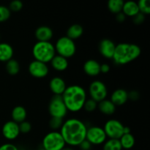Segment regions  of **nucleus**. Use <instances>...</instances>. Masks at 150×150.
Instances as JSON below:
<instances>
[{"mask_svg": "<svg viewBox=\"0 0 150 150\" xmlns=\"http://www.w3.org/2000/svg\"><path fill=\"white\" fill-rule=\"evenodd\" d=\"M126 19V16L122 13V12H120V13L116 14V20L117 21L120 23H122L125 21Z\"/></svg>", "mask_w": 150, "mask_h": 150, "instance_id": "obj_38", "label": "nucleus"}, {"mask_svg": "<svg viewBox=\"0 0 150 150\" xmlns=\"http://www.w3.org/2000/svg\"><path fill=\"white\" fill-rule=\"evenodd\" d=\"M83 70L89 76H96L100 73V64L95 59H88L84 62Z\"/></svg>", "mask_w": 150, "mask_h": 150, "instance_id": "obj_17", "label": "nucleus"}, {"mask_svg": "<svg viewBox=\"0 0 150 150\" xmlns=\"http://www.w3.org/2000/svg\"><path fill=\"white\" fill-rule=\"evenodd\" d=\"M6 70L11 76L17 75L20 71V64L17 60L11 59L6 62Z\"/></svg>", "mask_w": 150, "mask_h": 150, "instance_id": "obj_25", "label": "nucleus"}, {"mask_svg": "<svg viewBox=\"0 0 150 150\" xmlns=\"http://www.w3.org/2000/svg\"><path fill=\"white\" fill-rule=\"evenodd\" d=\"M106 135L103 128L98 126H92L86 130V140L92 145H100L106 141Z\"/></svg>", "mask_w": 150, "mask_h": 150, "instance_id": "obj_10", "label": "nucleus"}, {"mask_svg": "<svg viewBox=\"0 0 150 150\" xmlns=\"http://www.w3.org/2000/svg\"><path fill=\"white\" fill-rule=\"evenodd\" d=\"M124 127L122 123L117 120H109L105 123L103 130L106 137L111 139H119L124 134Z\"/></svg>", "mask_w": 150, "mask_h": 150, "instance_id": "obj_8", "label": "nucleus"}, {"mask_svg": "<svg viewBox=\"0 0 150 150\" xmlns=\"http://www.w3.org/2000/svg\"><path fill=\"white\" fill-rule=\"evenodd\" d=\"M26 115H27L26 110L25 109L24 107L21 106V105H17V106L14 107L11 113L13 121L18 124H20L22 122L25 121Z\"/></svg>", "mask_w": 150, "mask_h": 150, "instance_id": "obj_20", "label": "nucleus"}, {"mask_svg": "<svg viewBox=\"0 0 150 150\" xmlns=\"http://www.w3.org/2000/svg\"><path fill=\"white\" fill-rule=\"evenodd\" d=\"M103 150H122L121 144L119 139H109L108 141L104 142Z\"/></svg>", "mask_w": 150, "mask_h": 150, "instance_id": "obj_27", "label": "nucleus"}, {"mask_svg": "<svg viewBox=\"0 0 150 150\" xmlns=\"http://www.w3.org/2000/svg\"><path fill=\"white\" fill-rule=\"evenodd\" d=\"M13 47L7 42H0V62H7L13 59Z\"/></svg>", "mask_w": 150, "mask_h": 150, "instance_id": "obj_19", "label": "nucleus"}, {"mask_svg": "<svg viewBox=\"0 0 150 150\" xmlns=\"http://www.w3.org/2000/svg\"><path fill=\"white\" fill-rule=\"evenodd\" d=\"M61 150H74L73 149V148L72 147H69V146H64V148H63V149H62Z\"/></svg>", "mask_w": 150, "mask_h": 150, "instance_id": "obj_41", "label": "nucleus"}, {"mask_svg": "<svg viewBox=\"0 0 150 150\" xmlns=\"http://www.w3.org/2000/svg\"><path fill=\"white\" fill-rule=\"evenodd\" d=\"M32 54L35 60L46 64L56 55L55 48L51 42L38 41L32 48Z\"/></svg>", "mask_w": 150, "mask_h": 150, "instance_id": "obj_4", "label": "nucleus"}, {"mask_svg": "<svg viewBox=\"0 0 150 150\" xmlns=\"http://www.w3.org/2000/svg\"><path fill=\"white\" fill-rule=\"evenodd\" d=\"M62 98L67 111L77 112L83 108L86 100V93L82 86L70 85L66 87Z\"/></svg>", "mask_w": 150, "mask_h": 150, "instance_id": "obj_2", "label": "nucleus"}, {"mask_svg": "<svg viewBox=\"0 0 150 150\" xmlns=\"http://www.w3.org/2000/svg\"><path fill=\"white\" fill-rule=\"evenodd\" d=\"M63 119L57 117H51L49 120V127L52 129V131H57V130L61 129L63 125Z\"/></svg>", "mask_w": 150, "mask_h": 150, "instance_id": "obj_29", "label": "nucleus"}, {"mask_svg": "<svg viewBox=\"0 0 150 150\" xmlns=\"http://www.w3.org/2000/svg\"><path fill=\"white\" fill-rule=\"evenodd\" d=\"M19 126V130H20V133H28L31 130H32V125L29 122L23 121L18 124Z\"/></svg>", "mask_w": 150, "mask_h": 150, "instance_id": "obj_33", "label": "nucleus"}, {"mask_svg": "<svg viewBox=\"0 0 150 150\" xmlns=\"http://www.w3.org/2000/svg\"><path fill=\"white\" fill-rule=\"evenodd\" d=\"M124 2L123 0H109L107 4V7L110 12L114 14H117L122 11Z\"/></svg>", "mask_w": 150, "mask_h": 150, "instance_id": "obj_26", "label": "nucleus"}, {"mask_svg": "<svg viewBox=\"0 0 150 150\" xmlns=\"http://www.w3.org/2000/svg\"><path fill=\"white\" fill-rule=\"evenodd\" d=\"M49 87L51 92L55 95H62L65 90L67 86L62 78L55 76L50 81Z\"/></svg>", "mask_w": 150, "mask_h": 150, "instance_id": "obj_14", "label": "nucleus"}, {"mask_svg": "<svg viewBox=\"0 0 150 150\" xmlns=\"http://www.w3.org/2000/svg\"><path fill=\"white\" fill-rule=\"evenodd\" d=\"M87 127L79 119H68L63 122L60 132L66 144L69 146H79L86 139Z\"/></svg>", "mask_w": 150, "mask_h": 150, "instance_id": "obj_1", "label": "nucleus"}, {"mask_svg": "<svg viewBox=\"0 0 150 150\" xmlns=\"http://www.w3.org/2000/svg\"><path fill=\"white\" fill-rule=\"evenodd\" d=\"M28 70L31 76L37 79L45 78L49 72L48 65L45 63L35 59L31 62L30 64H29Z\"/></svg>", "mask_w": 150, "mask_h": 150, "instance_id": "obj_11", "label": "nucleus"}, {"mask_svg": "<svg viewBox=\"0 0 150 150\" xmlns=\"http://www.w3.org/2000/svg\"><path fill=\"white\" fill-rule=\"evenodd\" d=\"M122 12L126 16L133 17L139 13V7L136 1H127L124 2L122 7Z\"/></svg>", "mask_w": 150, "mask_h": 150, "instance_id": "obj_22", "label": "nucleus"}, {"mask_svg": "<svg viewBox=\"0 0 150 150\" xmlns=\"http://www.w3.org/2000/svg\"><path fill=\"white\" fill-rule=\"evenodd\" d=\"M98 108L102 114L105 115H111L116 111V106L110 100L105 99L98 103Z\"/></svg>", "mask_w": 150, "mask_h": 150, "instance_id": "obj_21", "label": "nucleus"}, {"mask_svg": "<svg viewBox=\"0 0 150 150\" xmlns=\"http://www.w3.org/2000/svg\"><path fill=\"white\" fill-rule=\"evenodd\" d=\"M54 36V32L51 28L47 26H40L35 30V37L38 41L50 42Z\"/></svg>", "mask_w": 150, "mask_h": 150, "instance_id": "obj_16", "label": "nucleus"}, {"mask_svg": "<svg viewBox=\"0 0 150 150\" xmlns=\"http://www.w3.org/2000/svg\"><path fill=\"white\" fill-rule=\"evenodd\" d=\"M0 150H18V149L16 145L10 143H7L0 146Z\"/></svg>", "mask_w": 150, "mask_h": 150, "instance_id": "obj_35", "label": "nucleus"}, {"mask_svg": "<svg viewBox=\"0 0 150 150\" xmlns=\"http://www.w3.org/2000/svg\"><path fill=\"white\" fill-rule=\"evenodd\" d=\"M8 8L10 11L18 12L23 8V2L20 0H13L10 3Z\"/></svg>", "mask_w": 150, "mask_h": 150, "instance_id": "obj_32", "label": "nucleus"}, {"mask_svg": "<svg viewBox=\"0 0 150 150\" xmlns=\"http://www.w3.org/2000/svg\"><path fill=\"white\" fill-rule=\"evenodd\" d=\"M115 48L116 44L114 43V41L107 38L101 40L98 45V49L100 54L107 59L113 58Z\"/></svg>", "mask_w": 150, "mask_h": 150, "instance_id": "obj_13", "label": "nucleus"}, {"mask_svg": "<svg viewBox=\"0 0 150 150\" xmlns=\"http://www.w3.org/2000/svg\"><path fill=\"white\" fill-rule=\"evenodd\" d=\"M83 33V29L81 25L79 23H73L71 26H69L67 30V35L66 36L70 39L74 40L81 38Z\"/></svg>", "mask_w": 150, "mask_h": 150, "instance_id": "obj_23", "label": "nucleus"}, {"mask_svg": "<svg viewBox=\"0 0 150 150\" xmlns=\"http://www.w3.org/2000/svg\"><path fill=\"white\" fill-rule=\"evenodd\" d=\"M127 133H130V128L129 127H124V134H127Z\"/></svg>", "mask_w": 150, "mask_h": 150, "instance_id": "obj_40", "label": "nucleus"}, {"mask_svg": "<svg viewBox=\"0 0 150 150\" xmlns=\"http://www.w3.org/2000/svg\"><path fill=\"white\" fill-rule=\"evenodd\" d=\"M48 112L51 117L63 119L67 113V109L63 102L62 95H55L51 98L48 105Z\"/></svg>", "mask_w": 150, "mask_h": 150, "instance_id": "obj_7", "label": "nucleus"}, {"mask_svg": "<svg viewBox=\"0 0 150 150\" xmlns=\"http://www.w3.org/2000/svg\"><path fill=\"white\" fill-rule=\"evenodd\" d=\"M110 70V66L106 63L100 64V73H108Z\"/></svg>", "mask_w": 150, "mask_h": 150, "instance_id": "obj_39", "label": "nucleus"}, {"mask_svg": "<svg viewBox=\"0 0 150 150\" xmlns=\"http://www.w3.org/2000/svg\"><path fill=\"white\" fill-rule=\"evenodd\" d=\"M110 100L114 104L115 106L122 105L128 100V92L124 89H117L113 92L111 95Z\"/></svg>", "mask_w": 150, "mask_h": 150, "instance_id": "obj_15", "label": "nucleus"}, {"mask_svg": "<svg viewBox=\"0 0 150 150\" xmlns=\"http://www.w3.org/2000/svg\"><path fill=\"white\" fill-rule=\"evenodd\" d=\"M89 93L92 100L99 103L106 99L108 90L103 82L100 80H95L89 85Z\"/></svg>", "mask_w": 150, "mask_h": 150, "instance_id": "obj_9", "label": "nucleus"}, {"mask_svg": "<svg viewBox=\"0 0 150 150\" xmlns=\"http://www.w3.org/2000/svg\"><path fill=\"white\" fill-rule=\"evenodd\" d=\"M139 98V93L136 91H131L128 93V99H131L132 100H137Z\"/></svg>", "mask_w": 150, "mask_h": 150, "instance_id": "obj_37", "label": "nucleus"}, {"mask_svg": "<svg viewBox=\"0 0 150 150\" xmlns=\"http://www.w3.org/2000/svg\"><path fill=\"white\" fill-rule=\"evenodd\" d=\"M53 68L57 71H64L68 67V59L62 56L56 54L50 62Z\"/></svg>", "mask_w": 150, "mask_h": 150, "instance_id": "obj_18", "label": "nucleus"}, {"mask_svg": "<svg viewBox=\"0 0 150 150\" xmlns=\"http://www.w3.org/2000/svg\"><path fill=\"white\" fill-rule=\"evenodd\" d=\"M56 53L66 59L72 57L76 51V45L74 40L70 39L67 36H63L59 38L56 42L55 45Z\"/></svg>", "mask_w": 150, "mask_h": 150, "instance_id": "obj_5", "label": "nucleus"}, {"mask_svg": "<svg viewBox=\"0 0 150 150\" xmlns=\"http://www.w3.org/2000/svg\"><path fill=\"white\" fill-rule=\"evenodd\" d=\"M1 133L3 136L7 140H14L17 139L20 134L18 124L13 122V120L7 121L3 125Z\"/></svg>", "mask_w": 150, "mask_h": 150, "instance_id": "obj_12", "label": "nucleus"}, {"mask_svg": "<svg viewBox=\"0 0 150 150\" xmlns=\"http://www.w3.org/2000/svg\"><path fill=\"white\" fill-rule=\"evenodd\" d=\"M65 142L59 131H51L42 139V149L45 150H61L65 146Z\"/></svg>", "mask_w": 150, "mask_h": 150, "instance_id": "obj_6", "label": "nucleus"}, {"mask_svg": "<svg viewBox=\"0 0 150 150\" xmlns=\"http://www.w3.org/2000/svg\"><path fill=\"white\" fill-rule=\"evenodd\" d=\"M139 13L144 15H148L150 13L149 0H139L137 2Z\"/></svg>", "mask_w": 150, "mask_h": 150, "instance_id": "obj_28", "label": "nucleus"}, {"mask_svg": "<svg viewBox=\"0 0 150 150\" xmlns=\"http://www.w3.org/2000/svg\"><path fill=\"white\" fill-rule=\"evenodd\" d=\"M120 144L122 149H130L134 146L135 142V138L131 133H127V134H123L120 139Z\"/></svg>", "mask_w": 150, "mask_h": 150, "instance_id": "obj_24", "label": "nucleus"}, {"mask_svg": "<svg viewBox=\"0 0 150 150\" xmlns=\"http://www.w3.org/2000/svg\"><path fill=\"white\" fill-rule=\"evenodd\" d=\"M145 20V15L142 14V13H139L138 14H136V16L133 17V21L134 22V23L139 25L142 24Z\"/></svg>", "mask_w": 150, "mask_h": 150, "instance_id": "obj_34", "label": "nucleus"}, {"mask_svg": "<svg viewBox=\"0 0 150 150\" xmlns=\"http://www.w3.org/2000/svg\"><path fill=\"white\" fill-rule=\"evenodd\" d=\"M97 108H98V103L92 100V98L86 99L83 107V108H84L85 111L87 112H93L96 110Z\"/></svg>", "mask_w": 150, "mask_h": 150, "instance_id": "obj_30", "label": "nucleus"}, {"mask_svg": "<svg viewBox=\"0 0 150 150\" xmlns=\"http://www.w3.org/2000/svg\"><path fill=\"white\" fill-rule=\"evenodd\" d=\"M11 15V11L8 7L0 5V22H4L8 20Z\"/></svg>", "mask_w": 150, "mask_h": 150, "instance_id": "obj_31", "label": "nucleus"}, {"mask_svg": "<svg viewBox=\"0 0 150 150\" xmlns=\"http://www.w3.org/2000/svg\"><path fill=\"white\" fill-rule=\"evenodd\" d=\"M79 146H80L81 149V150H90L91 148H92V144H91L87 140L85 139L83 142H82L81 143L79 144Z\"/></svg>", "mask_w": 150, "mask_h": 150, "instance_id": "obj_36", "label": "nucleus"}, {"mask_svg": "<svg viewBox=\"0 0 150 150\" xmlns=\"http://www.w3.org/2000/svg\"><path fill=\"white\" fill-rule=\"evenodd\" d=\"M142 50L136 44L121 42L116 45L112 59L119 65L126 64L134 61L141 55Z\"/></svg>", "mask_w": 150, "mask_h": 150, "instance_id": "obj_3", "label": "nucleus"}, {"mask_svg": "<svg viewBox=\"0 0 150 150\" xmlns=\"http://www.w3.org/2000/svg\"><path fill=\"white\" fill-rule=\"evenodd\" d=\"M40 150H45L44 149H40Z\"/></svg>", "mask_w": 150, "mask_h": 150, "instance_id": "obj_42", "label": "nucleus"}]
</instances>
